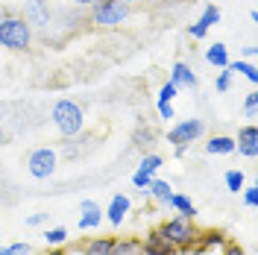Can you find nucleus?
I'll list each match as a JSON object with an SVG mask.
<instances>
[{"instance_id":"obj_1","label":"nucleus","mask_w":258,"mask_h":255,"mask_svg":"<svg viewBox=\"0 0 258 255\" xmlns=\"http://www.w3.org/2000/svg\"><path fill=\"white\" fill-rule=\"evenodd\" d=\"M32 27L21 15H3L0 18V47L12 53H27L32 47Z\"/></svg>"},{"instance_id":"obj_2","label":"nucleus","mask_w":258,"mask_h":255,"mask_svg":"<svg viewBox=\"0 0 258 255\" xmlns=\"http://www.w3.org/2000/svg\"><path fill=\"white\" fill-rule=\"evenodd\" d=\"M161 232V238L167 240L176 252H185V249H194L197 246V238H200V229L194 223L191 217H170V220H164L161 226H156Z\"/></svg>"},{"instance_id":"obj_3","label":"nucleus","mask_w":258,"mask_h":255,"mask_svg":"<svg viewBox=\"0 0 258 255\" xmlns=\"http://www.w3.org/2000/svg\"><path fill=\"white\" fill-rule=\"evenodd\" d=\"M50 120H53V126L59 129V135H64V138L80 135L82 126H85L82 106L74 103V100H59V103L53 106V112H50Z\"/></svg>"},{"instance_id":"obj_4","label":"nucleus","mask_w":258,"mask_h":255,"mask_svg":"<svg viewBox=\"0 0 258 255\" xmlns=\"http://www.w3.org/2000/svg\"><path fill=\"white\" fill-rule=\"evenodd\" d=\"M88 9H91V15H88L91 24L100 27V30H117L129 18V6L120 3V0H94Z\"/></svg>"},{"instance_id":"obj_5","label":"nucleus","mask_w":258,"mask_h":255,"mask_svg":"<svg viewBox=\"0 0 258 255\" xmlns=\"http://www.w3.org/2000/svg\"><path fill=\"white\" fill-rule=\"evenodd\" d=\"M203 132H206V123L200 117H185L167 129V144L170 147H191L194 141L203 138Z\"/></svg>"},{"instance_id":"obj_6","label":"nucleus","mask_w":258,"mask_h":255,"mask_svg":"<svg viewBox=\"0 0 258 255\" xmlns=\"http://www.w3.org/2000/svg\"><path fill=\"white\" fill-rule=\"evenodd\" d=\"M27 173L32 179H50L56 173V150L50 147H35L27 156Z\"/></svg>"},{"instance_id":"obj_7","label":"nucleus","mask_w":258,"mask_h":255,"mask_svg":"<svg viewBox=\"0 0 258 255\" xmlns=\"http://www.w3.org/2000/svg\"><path fill=\"white\" fill-rule=\"evenodd\" d=\"M24 21L30 24L32 30H47L50 27V6L47 0H27V6H24Z\"/></svg>"},{"instance_id":"obj_8","label":"nucleus","mask_w":258,"mask_h":255,"mask_svg":"<svg viewBox=\"0 0 258 255\" xmlns=\"http://www.w3.org/2000/svg\"><path fill=\"white\" fill-rule=\"evenodd\" d=\"M235 150L241 153L243 159H258V126L255 123H246V126L238 129Z\"/></svg>"},{"instance_id":"obj_9","label":"nucleus","mask_w":258,"mask_h":255,"mask_svg":"<svg viewBox=\"0 0 258 255\" xmlns=\"http://www.w3.org/2000/svg\"><path fill=\"white\" fill-rule=\"evenodd\" d=\"M129 211H132V200H129L126 194H114L109 208H106V220L112 226H120L129 217Z\"/></svg>"},{"instance_id":"obj_10","label":"nucleus","mask_w":258,"mask_h":255,"mask_svg":"<svg viewBox=\"0 0 258 255\" xmlns=\"http://www.w3.org/2000/svg\"><path fill=\"white\" fill-rule=\"evenodd\" d=\"M141 249H144V255H176V249L161 238L159 229H150L147 232V238L141 240Z\"/></svg>"},{"instance_id":"obj_11","label":"nucleus","mask_w":258,"mask_h":255,"mask_svg":"<svg viewBox=\"0 0 258 255\" xmlns=\"http://www.w3.org/2000/svg\"><path fill=\"white\" fill-rule=\"evenodd\" d=\"M100 223H103V208L97 206L94 200H82V203H80V220H77V226H80V229H97Z\"/></svg>"},{"instance_id":"obj_12","label":"nucleus","mask_w":258,"mask_h":255,"mask_svg":"<svg viewBox=\"0 0 258 255\" xmlns=\"http://www.w3.org/2000/svg\"><path fill=\"white\" fill-rule=\"evenodd\" d=\"M170 82L182 91V88H197V82L200 80H197V74H194L185 62H176L173 68H170Z\"/></svg>"},{"instance_id":"obj_13","label":"nucleus","mask_w":258,"mask_h":255,"mask_svg":"<svg viewBox=\"0 0 258 255\" xmlns=\"http://www.w3.org/2000/svg\"><path fill=\"white\" fill-rule=\"evenodd\" d=\"M206 153L209 156H229V153H235V138H229V135H214L206 141Z\"/></svg>"},{"instance_id":"obj_14","label":"nucleus","mask_w":258,"mask_h":255,"mask_svg":"<svg viewBox=\"0 0 258 255\" xmlns=\"http://www.w3.org/2000/svg\"><path fill=\"white\" fill-rule=\"evenodd\" d=\"M164 206L173 208L179 217H191V220L197 217V206H194V203L188 200V197H185V194H170V200H167Z\"/></svg>"},{"instance_id":"obj_15","label":"nucleus","mask_w":258,"mask_h":255,"mask_svg":"<svg viewBox=\"0 0 258 255\" xmlns=\"http://www.w3.org/2000/svg\"><path fill=\"white\" fill-rule=\"evenodd\" d=\"M226 243V235L220 229H211V232H200V238H197V252H206V249H214V246H223Z\"/></svg>"},{"instance_id":"obj_16","label":"nucleus","mask_w":258,"mask_h":255,"mask_svg":"<svg viewBox=\"0 0 258 255\" xmlns=\"http://www.w3.org/2000/svg\"><path fill=\"white\" fill-rule=\"evenodd\" d=\"M114 238H88L82 243V255H112Z\"/></svg>"},{"instance_id":"obj_17","label":"nucleus","mask_w":258,"mask_h":255,"mask_svg":"<svg viewBox=\"0 0 258 255\" xmlns=\"http://www.w3.org/2000/svg\"><path fill=\"white\" fill-rule=\"evenodd\" d=\"M170 194H173V188H170V182H164V179H156L153 176V182H150V188H147V197L153 200V203H167L170 200Z\"/></svg>"},{"instance_id":"obj_18","label":"nucleus","mask_w":258,"mask_h":255,"mask_svg":"<svg viewBox=\"0 0 258 255\" xmlns=\"http://www.w3.org/2000/svg\"><path fill=\"white\" fill-rule=\"evenodd\" d=\"M206 62L214 65V68H226V65L232 62V59H229V47H226L223 41H214V44L206 50Z\"/></svg>"},{"instance_id":"obj_19","label":"nucleus","mask_w":258,"mask_h":255,"mask_svg":"<svg viewBox=\"0 0 258 255\" xmlns=\"http://www.w3.org/2000/svg\"><path fill=\"white\" fill-rule=\"evenodd\" d=\"M112 255H144V249L138 238H114Z\"/></svg>"},{"instance_id":"obj_20","label":"nucleus","mask_w":258,"mask_h":255,"mask_svg":"<svg viewBox=\"0 0 258 255\" xmlns=\"http://www.w3.org/2000/svg\"><path fill=\"white\" fill-rule=\"evenodd\" d=\"M229 71L232 74H241V77H246V80L255 85L258 82V68L252 62H246V59H238V62H229Z\"/></svg>"},{"instance_id":"obj_21","label":"nucleus","mask_w":258,"mask_h":255,"mask_svg":"<svg viewBox=\"0 0 258 255\" xmlns=\"http://www.w3.org/2000/svg\"><path fill=\"white\" fill-rule=\"evenodd\" d=\"M68 229L64 226H50L47 232H44V240H47V246H64L68 243Z\"/></svg>"},{"instance_id":"obj_22","label":"nucleus","mask_w":258,"mask_h":255,"mask_svg":"<svg viewBox=\"0 0 258 255\" xmlns=\"http://www.w3.org/2000/svg\"><path fill=\"white\" fill-rule=\"evenodd\" d=\"M161 164H164V159H161V156H156V153H147L144 159L138 161V170H141V173L156 176V173H159V167H161Z\"/></svg>"},{"instance_id":"obj_23","label":"nucleus","mask_w":258,"mask_h":255,"mask_svg":"<svg viewBox=\"0 0 258 255\" xmlns=\"http://www.w3.org/2000/svg\"><path fill=\"white\" fill-rule=\"evenodd\" d=\"M223 179H226V188H229L232 194H238L243 185H246V179H243V170H226Z\"/></svg>"},{"instance_id":"obj_24","label":"nucleus","mask_w":258,"mask_h":255,"mask_svg":"<svg viewBox=\"0 0 258 255\" xmlns=\"http://www.w3.org/2000/svg\"><path fill=\"white\" fill-rule=\"evenodd\" d=\"M200 24H203L206 30H211L214 24H220V9H217L214 3H209V6L203 9V15H200Z\"/></svg>"},{"instance_id":"obj_25","label":"nucleus","mask_w":258,"mask_h":255,"mask_svg":"<svg viewBox=\"0 0 258 255\" xmlns=\"http://www.w3.org/2000/svg\"><path fill=\"white\" fill-rule=\"evenodd\" d=\"M229 85H232V71H229V65H226V68H220V74H217V80H214V88H217L220 94H226Z\"/></svg>"},{"instance_id":"obj_26","label":"nucleus","mask_w":258,"mask_h":255,"mask_svg":"<svg viewBox=\"0 0 258 255\" xmlns=\"http://www.w3.org/2000/svg\"><path fill=\"white\" fill-rule=\"evenodd\" d=\"M150 182H153V176H150V173H141V170H135V173H132V188H135V191L147 194Z\"/></svg>"},{"instance_id":"obj_27","label":"nucleus","mask_w":258,"mask_h":255,"mask_svg":"<svg viewBox=\"0 0 258 255\" xmlns=\"http://www.w3.org/2000/svg\"><path fill=\"white\" fill-rule=\"evenodd\" d=\"M243 112H246L249 120L258 117V91H249V94H246V100H243Z\"/></svg>"},{"instance_id":"obj_28","label":"nucleus","mask_w":258,"mask_h":255,"mask_svg":"<svg viewBox=\"0 0 258 255\" xmlns=\"http://www.w3.org/2000/svg\"><path fill=\"white\" fill-rule=\"evenodd\" d=\"M176 94H179V88H176L170 80H167V82L159 88V97H156V100H161V103H173V97H176Z\"/></svg>"},{"instance_id":"obj_29","label":"nucleus","mask_w":258,"mask_h":255,"mask_svg":"<svg viewBox=\"0 0 258 255\" xmlns=\"http://www.w3.org/2000/svg\"><path fill=\"white\" fill-rule=\"evenodd\" d=\"M241 191H243V206H246V208H255L258 206V188H255V185H249V188L243 185Z\"/></svg>"},{"instance_id":"obj_30","label":"nucleus","mask_w":258,"mask_h":255,"mask_svg":"<svg viewBox=\"0 0 258 255\" xmlns=\"http://www.w3.org/2000/svg\"><path fill=\"white\" fill-rule=\"evenodd\" d=\"M156 109H159V117H164V120H173V117H176L173 103H161V100H156Z\"/></svg>"},{"instance_id":"obj_31","label":"nucleus","mask_w":258,"mask_h":255,"mask_svg":"<svg viewBox=\"0 0 258 255\" xmlns=\"http://www.w3.org/2000/svg\"><path fill=\"white\" fill-rule=\"evenodd\" d=\"M188 35L200 41V38H206V35H209V30H206V27H203L200 21H194V24H188Z\"/></svg>"},{"instance_id":"obj_32","label":"nucleus","mask_w":258,"mask_h":255,"mask_svg":"<svg viewBox=\"0 0 258 255\" xmlns=\"http://www.w3.org/2000/svg\"><path fill=\"white\" fill-rule=\"evenodd\" d=\"M6 252H9V255H32V246H30V243H9V246H6Z\"/></svg>"},{"instance_id":"obj_33","label":"nucleus","mask_w":258,"mask_h":255,"mask_svg":"<svg viewBox=\"0 0 258 255\" xmlns=\"http://www.w3.org/2000/svg\"><path fill=\"white\" fill-rule=\"evenodd\" d=\"M220 255H246V249H243L241 243H229V240H226L223 243V252Z\"/></svg>"},{"instance_id":"obj_34","label":"nucleus","mask_w":258,"mask_h":255,"mask_svg":"<svg viewBox=\"0 0 258 255\" xmlns=\"http://www.w3.org/2000/svg\"><path fill=\"white\" fill-rule=\"evenodd\" d=\"M44 220H47V211H38V214H30L27 217V226H41Z\"/></svg>"},{"instance_id":"obj_35","label":"nucleus","mask_w":258,"mask_h":255,"mask_svg":"<svg viewBox=\"0 0 258 255\" xmlns=\"http://www.w3.org/2000/svg\"><path fill=\"white\" fill-rule=\"evenodd\" d=\"M255 53H258V47H255V44H249V47H243V56H246V59H252Z\"/></svg>"},{"instance_id":"obj_36","label":"nucleus","mask_w":258,"mask_h":255,"mask_svg":"<svg viewBox=\"0 0 258 255\" xmlns=\"http://www.w3.org/2000/svg\"><path fill=\"white\" fill-rule=\"evenodd\" d=\"M44 255H64V249H62V246H50Z\"/></svg>"},{"instance_id":"obj_37","label":"nucleus","mask_w":258,"mask_h":255,"mask_svg":"<svg viewBox=\"0 0 258 255\" xmlns=\"http://www.w3.org/2000/svg\"><path fill=\"white\" fill-rule=\"evenodd\" d=\"M173 153H176V159H182V156L188 153V147H173Z\"/></svg>"},{"instance_id":"obj_38","label":"nucleus","mask_w":258,"mask_h":255,"mask_svg":"<svg viewBox=\"0 0 258 255\" xmlns=\"http://www.w3.org/2000/svg\"><path fill=\"white\" fill-rule=\"evenodd\" d=\"M71 3H74V6H91L94 0H71Z\"/></svg>"},{"instance_id":"obj_39","label":"nucleus","mask_w":258,"mask_h":255,"mask_svg":"<svg viewBox=\"0 0 258 255\" xmlns=\"http://www.w3.org/2000/svg\"><path fill=\"white\" fill-rule=\"evenodd\" d=\"M3 144H6V132H3V129H0V147H3Z\"/></svg>"},{"instance_id":"obj_40","label":"nucleus","mask_w":258,"mask_h":255,"mask_svg":"<svg viewBox=\"0 0 258 255\" xmlns=\"http://www.w3.org/2000/svg\"><path fill=\"white\" fill-rule=\"evenodd\" d=\"M120 3H126V6H132V3H141V0H120Z\"/></svg>"},{"instance_id":"obj_41","label":"nucleus","mask_w":258,"mask_h":255,"mask_svg":"<svg viewBox=\"0 0 258 255\" xmlns=\"http://www.w3.org/2000/svg\"><path fill=\"white\" fill-rule=\"evenodd\" d=\"M3 15H9V12H6V9H3V6H0V18H3Z\"/></svg>"},{"instance_id":"obj_42","label":"nucleus","mask_w":258,"mask_h":255,"mask_svg":"<svg viewBox=\"0 0 258 255\" xmlns=\"http://www.w3.org/2000/svg\"><path fill=\"white\" fill-rule=\"evenodd\" d=\"M0 255H9V252H6V246H0Z\"/></svg>"}]
</instances>
